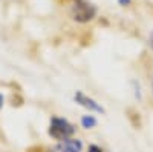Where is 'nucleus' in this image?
<instances>
[{
  "mask_svg": "<svg viewBox=\"0 0 153 152\" xmlns=\"http://www.w3.org/2000/svg\"><path fill=\"white\" fill-rule=\"evenodd\" d=\"M75 131H76L75 126L69 120L63 118V117L54 115V117H51V120H49L48 132L57 142H65V140H68V138H72L75 135Z\"/></svg>",
  "mask_w": 153,
  "mask_h": 152,
  "instance_id": "f257e3e1",
  "label": "nucleus"
},
{
  "mask_svg": "<svg viewBox=\"0 0 153 152\" xmlns=\"http://www.w3.org/2000/svg\"><path fill=\"white\" fill-rule=\"evenodd\" d=\"M97 6L91 3L89 0H74V3L71 6V17L72 20L78 23H87L95 19L97 16Z\"/></svg>",
  "mask_w": 153,
  "mask_h": 152,
  "instance_id": "f03ea898",
  "label": "nucleus"
},
{
  "mask_svg": "<svg viewBox=\"0 0 153 152\" xmlns=\"http://www.w3.org/2000/svg\"><path fill=\"white\" fill-rule=\"evenodd\" d=\"M74 101H75L76 105H80L81 108L87 109L89 112H97V114H104L106 112V109L101 106V103H98L95 98L86 95L83 91H75Z\"/></svg>",
  "mask_w": 153,
  "mask_h": 152,
  "instance_id": "7ed1b4c3",
  "label": "nucleus"
},
{
  "mask_svg": "<svg viewBox=\"0 0 153 152\" xmlns=\"http://www.w3.org/2000/svg\"><path fill=\"white\" fill-rule=\"evenodd\" d=\"M83 151V142L80 138H68L65 142H58L51 152H81Z\"/></svg>",
  "mask_w": 153,
  "mask_h": 152,
  "instance_id": "20e7f679",
  "label": "nucleus"
},
{
  "mask_svg": "<svg viewBox=\"0 0 153 152\" xmlns=\"http://www.w3.org/2000/svg\"><path fill=\"white\" fill-rule=\"evenodd\" d=\"M80 123H81V128L83 129H94L95 126L98 124V120L94 115H91V114H87V115H83L81 117Z\"/></svg>",
  "mask_w": 153,
  "mask_h": 152,
  "instance_id": "39448f33",
  "label": "nucleus"
},
{
  "mask_svg": "<svg viewBox=\"0 0 153 152\" xmlns=\"http://www.w3.org/2000/svg\"><path fill=\"white\" fill-rule=\"evenodd\" d=\"M87 152H104V151H103V148H100L98 145H89Z\"/></svg>",
  "mask_w": 153,
  "mask_h": 152,
  "instance_id": "423d86ee",
  "label": "nucleus"
},
{
  "mask_svg": "<svg viewBox=\"0 0 153 152\" xmlns=\"http://www.w3.org/2000/svg\"><path fill=\"white\" fill-rule=\"evenodd\" d=\"M130 2H132V0H118V3H120L121 6H127Z\"/></svg>",
  "mask_w": 153,
  "mask_h": 152,
  "instance_id": "0eeeda50",
  "label": "nucleus"
},
{
  "mask_svg": "<svg viewBox=\"0 0 153 152\" xmlns=\"http://www.w3.org/2000/svg\"><path fill=\"white\" fill-rule=\"evenodd\" d=\"M3 101H5V98H3V94H0V109L3 108Z\"/></svg>",
  "mask_w": 153,
  "mask_h": 152,
  "instance_id": "6e6552de",
  "label": "nucleus"
},
{
  "mask_svg": "<svg viewBox=\"0 0 153 152\" xmlns=\"http://www.w3.org/2000/svg\"><path fill=\"white\" fill-rule=\"evenodd\" d=\"M150 46H152V49H153V32L150 34Z\"/></svg>",
  "mask_w": 153,
  "mask_h": 152,
  "instance_id": "1a4fd4ad",
  "label": "nucleus"
},
{
  "mask_svg": "<svg viewBox=\"0 0 153 152\" xmlns=\"http://www.w3.org/2000/svg\"><path fill=\"white\" fill-rule=\"evenodd\" d=\"M152 94H153V79H152Z\"/></svg>",
  "mask_w": 153,
  "mask_h": 152,
  "instance_id": "9d476101",
  "label": "nucleus"
}]
</instances>
